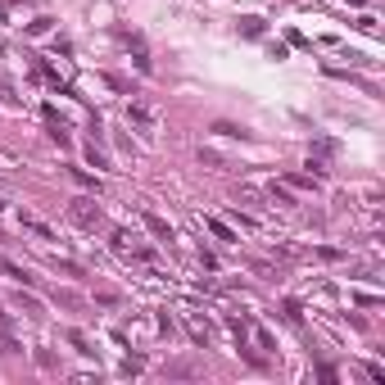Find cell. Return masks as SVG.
I'll list each match as a JSON object with an SVG mask.
<instances>
[{"instance_id": "cell-1", "label": "cell", "mask_w": 385, "mask_h": 385, "mask_svg": "<svg viewBox=\"0 0 385 385\" xmlns=\"http://www.w3.org/2000/svg\"><path fill=\"white\" fill-rule=\"evenodd\" d=\"M68 218L77 222V227H100V222H104V213H100V204L96 199H73V209H68Z\"/></svg>"}, {"instance_id": "cell-2", "label": "cell", "mask_w": 385, "mask_h": 385, "mask_svg": "<svg viewBox=\"0 0 385 385\" xmlns=\"http://www.w3.org/2000/svg\"><path fill=\"white\" fill-rule=\"evenodd\" d=\"M145 222H150V231L159 236V241H173V227H168L164 218H154V213H145Z\"/></svg>"}, {"instance_id": "cell-3", "label": "cell", "mask_w": 385, "mask_h": 385, "mask_svg": "<svg viewBox=\"0 0 385 385\" xmlns=\"http://www.w3.org/2000/svg\"><path fill=\"white\" fill-rule=\"evenodd\" d=\"M14 308H23V313H32V318H36V313H41V299H32V295H23V290H19V295H14Z\"/></svg>"}, {"instance_id": "cell-4", "label": "cell", "mask_w": 385, "mask_h": 385, "mask_svg": "<svg viewBox=\"0 0 385 385\" xmlns=\"http://www.w3.org/2000/svg\"><path fill=\"white\" fill-rule=\"evenodd\" d=\"M50 299H55L59 308H82V295H73V290H55Z\"/></svg>"}, {"instance_id": "cell-5", "label": "cell", "mask_w": 385, "mask_h": 385, "mask_svg": "<svg viewBox=\"0 0 385 385\" xmlns=\"http://www.w3.org/2000/svg\"><path fill=\"white\" fill-rule=\"evenodd\" d=\"M168 376H204V367H195V363H173V367H168Z\"/></svg>"}, {"instance_id": "cell-6", "label": "cell", "mask_w": 385, "mask_h": 385, "mask_svg": "<svg viewBox=\"0 0 385 385\" xmlns=\"http://www.w3.org/2000/svg\"><path fill=\"white\" fill-rule=\"evenodd\" d=\"M241 32L245 36H263V19H254V14H250V19H241Z\"/></svg>"}, {"instance_id": "cell-7", "label": "cell", "mask_w": 385, "mask_h": 385, "mask_svg": "<svg viewBox=\"0 0 385 385\" xmlns=\"http://www.w3.org/2000/svg\"><path fill=\"white\" fill-rule=\"evenodd\" d=\"M190 336L204 344V340H209V322H204V318H190Z\"/></svg>"}, {"instance_id": "cell-8", "label": "cell", "mask_w": 385, "mask_h": 385, "mask_svg": "<svg viewBox=\"0 0 385 385\" xmlns=\"http://www.w3.org/2000/svg\"><path fill=\"white\" fill-rule=\"evenodd\" d=\"M68 344H73L77 353H96V349L87 344V336H82V331H68Z\"/></svg>"}, {"instance_id": "cell-9", "label": "cell", "mask_w": 385, "mask_h": 385, "mask_svg": "<svg viewBox=\"0 0 385 385\" xmlns=\"http://www.w3.org/2000/svg\"><path fill=\"white\" fill-rule=\"evenodd\" d=\"M73 182H77V186H91V190H100V182H96L91 173H82V168H73Z\"/></svg>"}, {"instance_id": "cell-10", "label": "cell", "mask_w": 385, "mask_h": 385, "mask_svg": "<svg viewBox=\"0 0 385 385\" xmlns=\"http://www.w3.org/2000/svg\"><path fill=\"white\" fill-rule=\"evenodd\" d=\"M209 227H213V236H218V241H236V231L222 227V222H209Z\"/></svg>"}, {"instance_id": "cell-11", "label": "cell", "mask_w": 385, "mask_h": 385, "mask_svg": "<svg viewBox=\"0 0 385 385\" xmlns=\"http://www.w3.org/2000/svg\"><path fill=\"white\" fill-rule=\"evenodd\" d=\"M5 272H10V276H14V281H23V286H28V281H32V276L23 272V267H19V263H5Z\"/></svg>"}, {"instance_id": "cell-12", "label": "cell", "mask_w": 385, "mask_h": 385, "mask_svg": "<svg viewBox=\"0 0 385 385\" xmlns=\"http://www.w3.org/2000/svg\"><path fill=\"white\" fill-rule=\"evenodd\" d=\"M0 353H23V344L10 340V336H0Z\"/></svg>"}, {"instance_id": "cell-13", "label": "cell", "mask_w": 385, "mask_h": 385, "mask_svg": "<svg viewBox=\"0 0 385 385\" xmlns=\"http://www.w3.org/2000/svg\"><path fill=\"white\" fill-rule=\"evenodd\" d=\"M132 118L141 122V127H150V109H145V104H132Z\"/></svg>"}, {"instance_id": "cell-14", "label": "cell", "mask_w": 385, "mask_h": 385, "mask_svg": "<svg viewBox=\"0 0 385 385\" xmlns=\"http://www.w3.org/2000/svg\"><path fill=\"white\" fill-rule=\"evenodd\" d=\"M0 209H5V199H0Z\"/></svg>"}]
</instances>
